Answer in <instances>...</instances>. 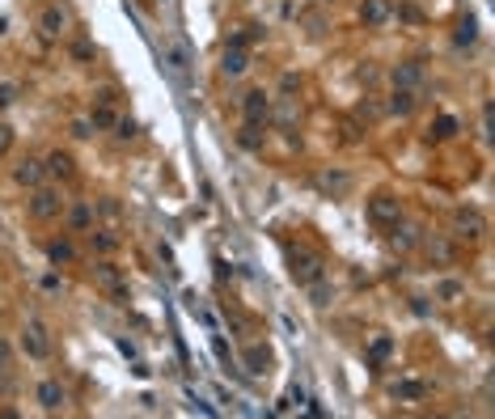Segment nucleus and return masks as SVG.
I'll return each mask as SVG.
<instances>
[{
    "label": "nucleus",
    "mask_w": 495,
    "mask_h": 419,
    "mask_svg": "<svg viewBox=\"0 0 495 419\" xmlns=\"http://www.w3.org/2000/svg\"><path fill=\"white\" fill-rule=\"evenodd\" d=\"M38 30H42L47 38H60V34L68 30V13H64L60 5H47V9L38 13Z\"/></svg>",
    "instance_id": "9b49d317"
},
{
    "label": "nucleus",
    "mask_w": 495,
    "mask_h": 419,
    "mask_svg": "<svg viewBox=\"0 0 495 419\" xmlns=\"http://www.w3.org/2000/svg\"><path fill=\"white\" fill-rule=\"evenodd\" d=\"M390 351H394V339H385V335H381V339H372V347H368V356H372V364H381V360H385V356H390Z\"/></svg>",
    "instance_id": "5701e85b"
},
{
    "label": "nucleus",
    "mask_w": 495,
    "mask_h": 419,
    "mask_svg": "<svg viewBox=\"0 0 495 419\" xmlns=\"http://www.w3.org/2000/svg\"><path fill=\"white\" fill-rule=\"evenodd\" d=\"M394 398H398V402H419V398H427V386L415 381V377H407V381L394 386Z\"/></svg>",
    "instance_id": "f3484780"
},
{
    "label": "nucleus",
    "mask_w": 495,
    "mask_h": 419,
    "mask_svg": "<svg viewBox=\"0 0 495 419\" xmlns=\"http://www.w3.org/2000/svg\"><path fill=\"white\" fill-rule=\"evenodd\" d=\"M9 373H13V347L0 339V377H9Z\"/></svg>",
    "instance_id": "393cba45"
},
{
    "label": "nucleus",
    "mask_w": 495,
    "mask_h": 419,
    "mask_svg": "<svg viewBox=\"0 0 495 419\" xmlns=\"http://www.w3.org/2000/svg\"><path fill=\"white\" fill-rule=\"evenodd\" d=\"M322 187H326V191H347V178H343V174H335V178L326 174V178H322Z\"/></svg>",
    "instance_id": "c756f323"
},
{
    "label": "nucleus",
    "mask_w": 495,
    "mask_h": 419,
    "mask_svg": "<svg viewBox=\"0 0 495 419\" xmlns=\"http://www.w3.org/2000/svg\"><path fill=\"white\" fill-rule=\"evenodd\" d=\"M394 246H402V250L415 246V229H398V225H394Z\"/></svg>",
    "instance_id": "c85d7f7f"
},
{
    "label": "nucleus",
    "mask_w": 495,
    "mask_h": 419,
    "mask_svg": "<svg viewBox=\"0 0 495 419\" xmlns=\"http://www.w3.org/2000/svg\"><path fill=\"white\" fill-rule=\"evenodd\" d=\"M427 136H432V140H449V136H457V119H453V115H440V119L432 123Z\"/></svg>",
    "instance_id": "aec40b11"
},
{
    "label": "nucleus",
    "mask_w": 495,
    "mask_h": 419,
    "mask_svg": "<svg viewBox=\"0 0 495 419\" xmlns=\"http://www.w3.org/2000/svg\"><path fill=\"white\" fill-rule=\"evenodd\" d=\"M368 216H372L377 225H398V221H402V203H398L390 191H377V195L368 199Z\"/></svg>",
    "instance_id": "7ed1b4c3"
},
{
    "label": "nucleus",
    "mask_w": 495,
    "mask_h": 419,
    "mask_svg": "<svg viewBox=\"0 0 495 419\" xmlns=\"http://www.w3.org/2000/svg\"><path fill=\"white\" fill-rule=\"evenodd\" d=\"M394 85H398V89H415V93H419V85H423V64H419V60L398 64V68H394Z\"/></svg>",
    "instance_id": "f8f14e48"
},
{
    "label": "nucleus",
    "mask_w": 495,
    "mask_h": 419,
    "mask_svg": "<svg viewBox=\"0 0 495 419\" xmlns=\"http://www.w3.org/2000/svg\"><path fill=\"white\" fill-rule=\"evenodd\" d=\"M89 123H93V132L115 127V123H119V115H115V93H110V89H102V93H97V106H93Z\"/></svg>",
    "instance_id": "1a4fd4ad"
},
{
    "label": "nucleus",
    "mask_w": 495,
    "mask_h": 419,
    "mask_svg": "<svg viewBox=\"0 0 495 419\" xmlns=\"http://www.w3.org/2000/svg\"><path fill=\"white\" fill-rule=\"evenodd\" d=\"M13 178H17L22 187H38V182L47 178V170H42V161H22V166L13 170Z\"/></svg>",
    "instance_id": "dca6fc26"
},
{
    "label": "nucleus",
    "mask_w": 495,
    "mask_h": 419,
    "mask_svg": "<svg viewBox=\"0 0 495 419\" xmlns=\"http://www.w3.org/2000/svg\"><path fill=\"white\" fill-rule=\"evenodd\" d=\"M47 258H51L55 267H60V263H72V246H68V242H51V246H47Z\"/></svg>",
    "instance_id": "4be33fe9"
},
{
    "label": "nucleus",
    "mask_w": 495,
    "mask_h": 419,
    "mask_svg": "<svg viewBox=\"0 0 495 419\" xmlns=\"http://www.w3.org/2000/svg\"><path fill=\"white\" fill-rule=\"evenodd\" d=\"M415 102H419L415 89H398V85H394V93H390V111H394V115H411Z\"/></svg>",
    "instance_id": "2eb2a0df"
},
{
    "label": "nucleus",
    "mask_w": 495,
    "mask_h": 419,
    "mask_svg": "<svg viewBox=\"0 0 495 419\" xmlns=\"http://www.w3.org/2000/svg\"><path fill=\"white\" fill-rule=\"evenodd\" d=\"M22 347H26V356H34V360H47V356H51V335H47V326H42L38 318H26Z\"/></svg>",
    "instance_id": "f03ea898"
},
{
    "label": "nucleus",
    "mask_w": 495,
    "mask_h": 419,
    "mask_svg": "<svg viewBox=\"0 0 495 419\" xmlns=\"http://www.w3.org/2000/svg\"><path fill=\"white\" fill-rule=\"evenodd\" d=\"M42 170H47V178H55V182H68V178L77 174V161H72V152H60V148H55L47 161H42Z\"/></svg>",
    "instance_id": "9d476101"
},
{
    "label": "nucleus",
    "mask_w": 495,
    "mask_h": 419,
    "mask_svg": "<svg viewBox=\"0 0 495 419\" xmlns=\"http://www.w3.org/2000/svg\"><path fill=\"white\" fill-rule=\"evenodd\" d=\"M436 297H440V301H457V297H462V284H457V280H440Z\"/></svg>",
    "instance_id": "b1692460"
},
{
    "label": "nucleus",
    "mask_w": 495,
    "mask_h": 419,
    "mask_svg": "<svg viewBox=\"0 0 495 419\" xmlns=\"http://www.w3.org/2000/svg\"><path fill=\"white\" fill-rule=\"evenodd\" d=\"M93 280H97L102 292H110L115 301H127V280H123V271H119L115 263H97V267H93Z\"/></svg>",
    "instance_id": "423d86ee"
},
{
    "label": "nucleus",
    "mask_w": 495,
    "mask_h": 419,
    "mask_svg": "<svg viewBox=\"0 0 495 419\" xmlns=\"http://www.w3.org/2000/svg\"><path fill=\"white\" fill-rule=\"evenodd\" d=\"M68 225H72V233H89V225H93V207H89V203H72Z\"/></svg>",
    "instance_id": "6ab92c4d"
},
{
    "label": "nucleus",
    "mask_w": 495,
    "mask_h": 419,
    "mask_svg": "<svg viewBox=\"0 0 495 419\" xmlns=\"http://www.w3.org/2000/svg\"><path fill=\"white\" fill-rule=\"evenodd\" d=\"M102 216H106V221H115V216H119V203H115V199H106V203H102Z\"/></svg>",
    "instance_id": "72a5a7b5"
},
{
    "label": "nucleus",
    "mask_w": 495,
    "mask_h": 419,
    "mask_svg": "<svg viewBox=\"0 0 495 419\" xmlns=\"http://www.w3.org/2000/svg\"><path fill=\"white\" fill-rule=\"evenodd\" d=\"M9 144H13V132H9L5 123H0V152H9Z\"/></svg>",
    "instance_id": "f704fd0d"
},
{
    "label": "nucleus",
    "mask_w": 495,
    "mask_h": 419,
    "mask_svg": "<svg viewBox=\"0 0 495 419\" xmlns=\"http://www.w3.org/2000/svg\"><path fill=\"white\" fill-rule=\"evenodd\" d=\"M34 398H38L42 411H60V406H64V386H60V381H42Z\"/></svg>",
    "instance_id": "4468645a"
},
{
    "label": "nucleus",
    "mask_w": 495,
    "mask_h": 419,
    "mask_svg": "<svg viewBox=\"0 0 495 419\" xmlns=\"http://www.w3.org/2000/svg\"><path fill=\"white\" fill-rule=\"evenodd\" d=\"M309 288V301L313 305H330V301H335V288H330L326 280H313V284H305Z\"/></svg>",
    "instance_id": "412c9836"
},
{
    "label": "nucleus",
    "mask_w": 495,
    "mask_h": 419,
    "mask_svg": "<svg viewBox=\"0 0 495 419\" xmlns=\"http://www.w3.org/2000/svg\"><path fill=\"white\" fill-rule=\"evenodd\" d=\"M453 229H457V237L478 242V237L487 233V221H482L478 207H457V212H453Z\"/></svg>",
    "instance_id": "0eeeda50"
},
{
    "label": "nucleus",
    "mask_w": 495,
    "mask_h": 419,
    "mask_svg": "<svg viewBox=\"0 0 495 419\" xmlns=\"http://www.w3.org/2000/svg\"><path fill=\"white\" fill-rule=\"evenodd\" d=\"M250 68V56H246V38H233L225 47V56H220V72L225 77H242Z\"/></svg>",
    "instance_id": "6e6552de"
},
{
    "label": "nucleus",
    "mask_w": 495,
    "mask_h": 419,
    "mask_svg": "<svg viewBox=\"0 0 495 419\" xmlns=\"http://www.w3.org/2000/svg\"><path fill=\"white\" fill-rule=\"evenodd\" d=\"M60 212H64V199H60V191L38 187V191H34V199H30V216H34V221H55Z\"/></svg>",
    "instance_id": "20e7f679"
},
{
    "label": "nucleus",
    "mask_w": 495,
    "mask_h": 419,
    "mask_svg": "<svg viewBox=\"0 0 495 419\" xmlns=\"http://www.w3.org/2000/svg\"><path fill=\"white\" fill-rule=\"evenodd\" d=\"M13 102H17V85L13 81H0V111L13 106Z\"/></svg>",
    "instance_id": "bb28decb"
},
{
    "label": "nucleus",
    "mask_w": 495,
    "mask_h": 419,
    "mask_svg": "<svg viewBox=\"0 0 495 419\" xmlns=\"http://www.w3.org/2000/svg\"><path fill=\"white\" fill-rule=\"evenodd\" d=\"M242 144H246V148H258V127H250V123H246V132H242Z\"/></svg>",
    "instance_id": "473e14b6"
},
{
    "label": "nucleus",
    "mask_w": 495,
    "mask_h": 419,
    "mask_svg": "<svg viewBox=\"0 0 495 419\" xmlns=\"http://www.w3.org/2000/svg\"><path fill=\"white\" fill-rule=\"evenodd\" d=\"M292 119H297V111H292V102H288V97H284V102H280V123H284V127H288V123H292Z\"/></svg>",
    "instance_id": "7c9ffc66"
},
{
    "label": "nucleus",
    "mask_w": 495,
    "mask_h": 419,
    "mask_svg": "<svg viewBox=\"0 0 495 419\" xmlns=\"http://www.w3.org/2000/svg\"><path fill=\"white\" fill-rule=\"evenodd\" d=\"M93 246H97L102 254H110V250L119 246V237H115V233H93Z\"/></svg>",
    "instance_id": "cd10ccee"
},
{
    "label": "nucleus",
    "mask_w": 495,
    "mask_h": 419,
    "mask_svg": "<svg viewBox=\"0 0 495 419\" xmlns=\"http://www.w3.org/2000/svg\"><path fill=\"white\" fill-rule=\"evenodd\" d=\"M89 127H93V123H89V119H81V123H77V127H72V132H77V136H81V140H85V136H93V132H89Z\"/></svg>",
    "instance_id": "c9c22d12"
},
{
    "label": "nucleus",
    "mask_w": 495,
    "mask_h": 419,
    "mask_svg": "<svg viewBox=\"0 0 495 419\" xmlns=\"http://www.w3.org/2000/svg\"><path fill=\"white\" fill-rule=\"evenodd\" d=\"M115 136H123V140L136 136V123H132V119H119V123H115Z\"/></svg>",
    "instance_id": "2f4dec72"
},
{
    "label": "nucleus",
    "mask_w": 495,
    "mask_h": 419,
    "mask_svg": "<svg viewBox=\"0 0 495 419\" xmlns=\"http://www.w3.org/2000/svg\"><path fill=\"white\" fill-rule=\"evenodd\" d=\"M288 271H292L297 284L322 280V254H317V250H292V254H288Z\"/></svg>",
    "instance_id": "f257e3e1"
},
{
    "label": "nucleus",
    "mask_w": 495,
    "mask_h": 419,
    "mask_svg": "<svg viewBox=\"0 0 495 419\" xmlns=\"http://www.w3.org/2000/svg\"><path fill=\"white\" fill-rule=\"evenodd\" d=\"M390 0H364V5H360V17H364V26H385V22H390Z\"/></svg>",
    "instance_id": "ddd939ff"
},
{
    "label": "nucleus",
    "mask_w": 495,
    "mask_h": 419,
    "mask_svg": "<svg viewBox=\"0 0 495 419\" xmlns=\"http://www.w3.org/2000/svg\"><path fill=\"white\" fill-rule=\"evenodd\" d=\"M453 38H457L462 47H466V42H474V17H462V22H457V34H453Z\"/></svg>",
    "instance_id": "a878e982"
},
{
    "label": "nucleus",
    "mask_w": 495,
    "mask_h": 419,
    "mask_svg": "<svg viewBox=\"0 0 495 419\" xmlns=\"http://www.w3.org/2000/svg\"><path fill=\"white\" fill-rule=\"evenodd\" d=\"M242 115H246L250 127H267V123H271V97H267L262 89H250V93L242 97Z\"/></svg>",
    "instance_id": "39448f33"
},
{
    "label": "nucleus",
    "mask_w": 495,
    "mask_h": 419,
    "mask_svg": "<svg viewBox=\"0 0 495 419\" xmlns=\"http://www.w3.org/2000/svg\"><path fill=\"white\" fill-rule=\"evenodd\" d=\"M267 360H271V356H267V347H258V343H250V347H246V356H242L246 373H254V377H258V373H267Z\"/></svg>",
    "instance_id": "a211bd4d"
}]
</instances>
